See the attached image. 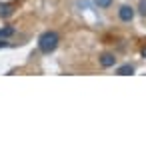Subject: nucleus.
<instances>
[{
  "instance_id": "0eeeda50",
  "label": "nucleus",
  "mask_w": 146,
  "mask_h": 146,
  "mask_svg": "<svg viewBox=\"0 0 146 146\" xmlns=\"http://www.w3.org/2000/svg\"><path fill=\"white\" fill-rule=\"evenodd\" d=\"M94 2H96L100 8H108V6L112 4V0H94Z\"/></svg>"
},
{
  "instance_id": "39448f33",
  "label": "nucleus",
  "mask_w": 146,
  "mask_h": 146,
  "mask_svg": "<svg viewBox=\"0 0 146 146\" xmlns=\"http://www.w3.org/2000/svg\"><path fill=\"white\" fill-rule=\"evenodd\" d=\"M10 14H12V6H10V4H0V16L6 18V16H10Z\"/></svg>"
},
{
  "instance_id": "f03ea898",
  "label": "nucleus",
  "mask_w": 146,
  "mask_h": 146,
  "mask_svg": "<svg viewBox=\"0 0 146 146\" xmlns=\"http://www.w3.org/2000/svg\"><path fill=\"white\" fill-rule=\"evenodd\" d=\"M118 16H120V20H124V22H130V20L134 18V8L128 6V4H124V6L118 10Z\"/></svg>"
},
{
  "instance_id": "20e7f679",
  "label": "nucleus",
  "mask_w": 146,
  "mask_h": 146,
  "mask_svg": "<svg viewBox=\"0 0 146 146\" xmlns=\"http://www.w3.org/2000/svg\"><path fill=\"white\" fill-rule=\"evenodd\" d=\"M132 72H134V68H132L130 64H124V66H120V68H118V72H116V74H120V76H128V74H132Z\"/></svg>"
},
{
  "instance_id": "1a4fd4ad",
  "label": "nucleus",
  "mask_w": 146,
  "mask_h": 146,
  "mask_svg": "<svg viewBox=\"0 0 146 146\" xmlns=\"http://www.w3.org/2000/svg\"><path fill=\"white\" fill-rule=\"evenodd\" d=\"M142 54H144V56H146V48H144V50H142Z\"/></svg>"
},
{
  "instance_id": "7ed1b4c3",
  "label": "nucleus",
  "mask_w": 146,
  "mask_h": 146,
  "mask_svg": "<svg viewBox=\"0 0 146 146\" xmlns=\"http://www.w3.org/2000/svg\"><path fill=\"white\" fill-rule=\"evenodd\" d=\"M114 62H116V58H114L112 54H108V52L100 56V64H102L104 68H110V66H114Z\"/></svg>"
},
{
  "instance_id": "423d86ee",
  "label": "nucleus",
  "mask_w": 146,
  "mask_h": 146,
  "mask_svg": "<svg viewBox=\"0 0 146 146\" xmlns=\"http://www.w3.org/2000/svg\"><path fill=\"white\" fill-rule=\"evenodd\" d=\"M12 34H14V28H10V26H6V28L0 30V38H2V36H12Z\"/></svg>"
},
{
  "instance_id": "6e6552de",
  "label": "nucleus",
  "mask_w": 146,
  "mask_h": 146,
  "mask_svg": "<svg viewBox=\"0 0 146 146\" xmlns=\"http://www.w3.org/2000/svg\"><path fill=\"white\" fill-rule=\"evenodd\" d=\"M140 12L146 16V2H142V4H140Z\"/></svg>"
},
{
  "instance_id": "f257e3e1",
  "label": "nucleus",
  "mask_w": 146,
  "mask_h": 146,
  "mask_svg": "<svg viewBox=\"0 0 146 146\" xmlns=\"http://www.w3.org/2000/svg\"><path fill=\"white\" fill-rule=\"evenodd\" d=\"M58 34L56 32H44L40 38H38V48H40V52H44V54H50V52H54L56 50V46H58Z\"/></svg>"
}]
</instances>
